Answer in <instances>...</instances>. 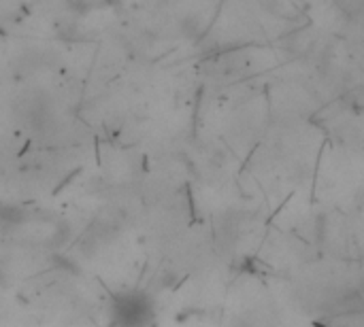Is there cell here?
Returning a JSON list of instances; mask_svg holds the SVG:
<instances>
[{
  "label": "cell",
  "instance_id": "cell-1",
  "mask_svg": "<svg viewBox=\"0 0 364 327\" xmlns=\"http://www.w3.org/2000/svg\"><path fill=\"white\" fill-rule=\"evenodd\" d=\"M156 304L141 289H124L107 306V327H156Z\"/></svg>",
  "mask_w": 364,
  "mask_h": 327
}]
</instances>
